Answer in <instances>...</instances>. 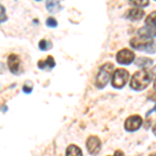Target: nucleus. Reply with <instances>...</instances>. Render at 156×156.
Returning a JSON list of instances; mask_svg holds the SVG:
<instances>
[{
  "instance_id": "nucleus-24",
  "label": "nucleus",
  "mask_w": 156,
  "mask_h": 156,
  "mask_svg": "<svg viewBox=\"0 0 156 156\" xmlns=\"http://www.w3.org/2000/svg\"><path fill=\"white\" fill-rule=\"evenodd\" d=\"M37 1H41V0H37Z\"/></svg>"
},
{
  "instance_id": "nucleus-23",
  "label": "nucleus",
  "mask_w": 156,
  "mask_h": 156,
  "mask_svg": "<svg viewBox=\"0 0 156 156\" xmlns=\"http://www.w3.org/2000/svg\"><path fill=\"white\" fill-rule=\"evenodd\" d=\"M150 156H156V153H153V154H151Z\"/></svg>"
},
{
  "instance_id": "nucleus-9",
  "label": "nucleus",
  "mask_w": 156,
  "mask_h": 156,
  "mask_svg": "<svg viewBox=\"0 0 156 156\" xmlns=\"http://www.w3.org/2000/svg\"><path fill=\"white\" fill-rule=\"evenodd\" d=\"M145 16V12L140 9H128L127 12L125 14V17L131 21H137L140 20Z\"/></svg>"
},
{
  "instance_id": "nucleus-7",
  "label": "nucleus",
  "mask_w": 156,
  "mask_h": 156,
  "mask_svg": "<svg viewBox=\"0 0 156 156\" xmlns=\"http://www.w3.org/2000/svg\"><path fill=\"white\" fill-rule=\"evenodd\" d=\"M87 148L90 154L96 155L101 149V142L97 136H90L87 140Z\"/></svg>"
},
{
  "instance_id": "nucleus-18",
  "label": "nucleus",
  "mask_w": 156,
  "mask_h": 156,
  "mask_svg": "<svg viewBox=\"0 0 156 156\" xmlns=\"http://www.w3.org/2000/svg\"><path fill=\"white\" fill-rule=\"evenodd\" d=\"M46 25L48 27H51V28H54V27L57 26V22L56 20H55L54 18H48L46 21Z\"/></svg>"
},
{
  "instance_id": "nucleus-17",
  "label": "nucleus",
  "mask_w": 156,
  "mask_h": 156,
  "mask_svg": "<svg viewBox=\"0 0 156 156\" xmlns=\"http://www.w3.org/2000/svg\"><path fill=\"white\" fill-rule=\"evenodd\" d=\"M131 4L138 7H146L149 5V0H130Z\"/></svg>"
},
{
  "instance_id": "nucleus-25",
  "label": "nucleus",
  "mask_w": 156,
  "mask_h": 156,
  "mask_svg": "<svg viewBox=\"0 0 156 156\" xmlns=\"http://www.w3.org/2000/svg\"><path fill=\"white\" fill-rule=\"evenodd\" d=\"M155 1H156V0H155Z\"/></svg>"
},
{
  "instance_id": "nucleus-2",
  "label": "nucleus",
  "mask_w": 156,
  "mask_h": 156,
  "mask_svg": "<svg viewBox=\"0 0 156 156\" xmlns=\"http://www.w3.org/2000/svg\"><path fill=\"white\" fill-rule=\"evenodd\" d=\"M130 46L136 50H142L148 53H155L156 52V42L145 37H133L130 40Z\"/></svg>"
},
{
  "instance_id": "nucleus-6",
  "label": "nucleus",
  "mask_w": 156,
  "mask_h": 156,
  "mask_svg": "<svg viewBox=\"0 0 156 156\" xmlns=\"http://www.w3.org/2000/svg\"><path fill=\"white\" fill-rule=\"evenodd\" d=\"M115 58L121 65H130L134 60V53L129 49H122L117 53Z\"/></svg>"
},
{
  "instance_id": "nucleus-22",
  "label": "nucleus",
  "mask_w": 156,
  "mask_h": 156,
  "mask_svg": "<svg viewBox=\"0 0 156 156\" xmlns=\"http://www.w3.org/2000/svg\"><path fill=\"white\" fill-rule=\"evenodd\" d=\"M154 89L156 90V79H155V81H154Z\"/></svg>"
},
{
  "instance_id": "nucleus-1",
  "label": "nucleus",
  "mask_w": 156,
  "mask_h": 156,
  "mask_svg": "<svg viewBox=\"0 0 156 156\" xmlns=\"http://www.w3.org/2000/svg\"><path fill=\"white\" fill-rule=\"evenodd\" d=\"M152 81V74L148 70L135 72L130 80V87L134 90H144Z\"/></svg>"
},
{
  "instance_id": "nucleus-13",
  "label": "nucleus",
  "mask_w": 156,
  "mask_h": 156,
  "mask_svg": "<svg viewBox=\"0 0 156 156\" xmlns=\"http://www.w3.org/2000/svg\"><path fill=\"white\" fill-rule=\"evenodd\" d=\"M66 156H82V151L79 147L75 145H70L67 148Z\"/></svg>"
},
{
  "instance_id": "nucleus-20",
  "label": "nucleus",
  "mask_w": 156,
  "mask_h": 156,
  "mask_svg": "<svg viewBox=\"0 0 156 156\" xmlns=\"http://www.w3.org/2000/svg\"><path fill=\"white\" fill-rule=\"evenodd\" d=\"M114 156H125V155H124V153H123L121 150H117L115 152V155Z\"/></svg>"
},
{
  "instance_id": "nucleus-4",
  "label": "nucleus",
  "mask_w": 156,
  "mask_h": 156,
  "mask_svg": "<svg viewBox=\"0 0 156 156\" xmlns=\"http://www.w3.org/2000/svg\"><path fill=\"white\" fill-rule=\"evenodd\" d=\"M129 73L125 69H117L112 77V84L115 89H122L127 83Z\"/></svg>"
},
{
  "instance_id": "nucleus-16",
  "label": "nucleus",
  "mask_w": 156,
  "mask_h": 156,
  "mask_svg": "<svg viewBox=\"0 0 156 156\" xmlns=\"http://www.w3.org/2000/svg\"><path fill=\"white\" fill-rule=\"evenodd\" d=\"M39 48L43 50V51H47V50L52 48V44H51V42H48V41H46V40H42V41L39 43Z\"/></svg>"
},
{
  "instance_id": "nucleus-15",
  "label": "nucleus",
  "mask_w": 156,
  "mask_h": 156,
  "mask_svg": "<svg viewBox=\"0 0 156 156\" xmlns=\"http://www.w3.org/2000/svg\"><path fill=\"white\" fill-rule=\"evenodd\" d=\"M146 25L151 27H156V11L151 12L146 19Z\"/></svg>"
},
{
  "instance_id": "nucleus-14",
  "label": "nucleus",
  "mask_w": 156,
  "mask_h": 156,
  "mask_svg": "<svg viewBox=\"0 0 156 156\" xmlns=\"http://www.w3.org/2000/svg\"><path fill=\"white\" fill-rule=\"evenodd\" d=\"M153 62L152 59L148 58V57H140V58L136 59L135 62V65L140 68H145V67H148V66H151Z\"/></svg>"
},
{
  "instance_id": "nucleus-5",
  "label": "nucleus",
  "mask_w": 156,
  "mask_h": 156,
  "mask_svg": "<svg viewBox=\"0 0 156 156\" xmlns=\"http://www.w3.org/2000/svg\"><path fill=\"white\" fill-rule=\"evenodd\" d=\"M143 124V119L140 115H130V117L127 118V120L125 121V124H124V128L125 130L129 132H133V131H136L140 128Z\"/></svg>"
},
{
  "instance_id": "nucleus-11",
  "label": "nucleus",
  "mask_w": 156,
  "mask_h": 156,
  "mask_svg": "<svg viewBox=\"0 0 156 156\" xmlns=\"http://www.w3.org/2000/svg\"><path fill=\"white\" fill-rule=\"evenodd\" d=\"M37 67L42 70H50L55 67V62L52 56H48L46 60H40L37 62Z\"/></svg>"
},
{
  "instance_id": "nucleus-3",
  "label": "nucleus",
  "mask_w": 156,
  "mask_h": 156,
  "mask_svg": "<svg viewBox=\"0 0 156 156\" xmlns=\"http://www.w3.org/2000/svg\"><path fill=\"white\" fill-rule=\"evenodd\" d=\"M112 70H114V65L112 62H106L103 66L100 67L99 73L97 75V79H96V85L99 89H103V87H106V84L108 83L112 76Z\"/></svg>"
},
{
  "instance_id": "nucleus-8",
  "label": "nucleus",
  "mask_w": 156,
  "mask_h": 156,
  "mask_svg": "<svg viewBox=\"0 0 156 156\" xmlns=\"http://www.w3.org/2000/svg\"><path fill=\"white\" fill-rule=\"evenodd\" d=\"M7 65H9V70H11L12 73H14V74L19 73L20 59H19V57L17 56L16 54H11V55H9V59H7Z\"/></svg>"
},
{
  "instance_id": "nucleus-21",
  "label": "nucleus",
  "mask_w": 156,
  "mask_h": 156,
  "mask_svg": "<svg viewBox=\"0 0 156 156\" xmlns=\"http://www.w3.org/2000/svg\"><path fill=\"white\" fill-rule=\"evenodd\" d=\"M153 133H154V134L156 135V125L154 127H153Z\"/></svg>"
},
{
  "instance_id": "nucleus-12",
  "label": "nucleus",
  "mask_w": 156,
  "mask_h": 156,
  "mask_svg": "<svg viewBox=\"0 0 156 156\" xmlns=\"http://www.w3.org/2000/svg\"><path fill=\"white\" fill-rule=\"evenodd\" d=\"M60 0H47L46 1V7L50 12H56L62 9L59 3Z\"/></svg>"
},
{
  "instance_id": "nucleus-10",
  "label": "nucleus",
  "mask_w": 156,
  "mask_h": 156,
  "mask_svg": "<svg viewBox=\"0 0 156 156\" xmlns=\"http://www.w3.org/2000/svg\"><path fill=\"white\" fill-rule=\"evenodd\" d=\"M138 36L140 37H145V39L156 37V27H151L146 25L138 30Z\"/></svg>"
},
{
  "instance_id": "nucleus-19",
  "label": "nucleus",
  "mask_w": 156,
  "mask_h": 156,
  "mask_svg": "<svg viewBox=\"0 0 156 156\" xmlns=\"http://www.w3.org/2000/svg\"><path fill=\"white\" fill-rule=\"evenodd\" d=\"M31 90H32V87H27V85H24V87H23V92L27 93V94H29V93H31Z\"/></svg>"
}]
</instances>
